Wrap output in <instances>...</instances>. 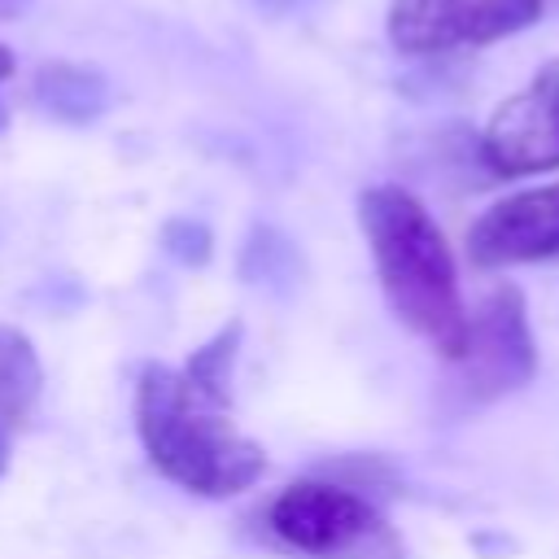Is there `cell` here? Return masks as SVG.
Here are the masks:
<instances>
[{
	"instance_id": "ba28073f",
	"label": "cell",
	"mask_w": 559,
	"mask_h": 559,
	"mask_svg": "<svg viewBox=\"0 0 559 559\" xmlns=\"http://www.w3.org/2000/svg\"><path fill=\"white\" fill-rule=\"evenodd\" d=\"M31 100L57 122H92L109 105V83L100 70L79 61H44L31 79Z\"/></svg>"
},
{
	"instance_id": "9c48e42d",
	"label": "cell",
	"mask_w": 559,
	"mask_h": 559,
	"mask_svg": "<svg viewBox=\"0 0 559 559\" xmlns=\"http://www.w3.org/2000/svg\"><path fill=\"white\" fill-rule=\"evenodd\" d=\"M44 389V367L31 336L13 323H0V428H17L31 419Z\"/></svg>"
},
{
	"instance_id": "4fadbf2b",
	"label": "cell",
	"mask_w": 559,
	"mask_h": 559,
	"mask_svg": "<svg viewBox=\"0 0 559 559\" xmlns=\"http://www.w3.org/2000/svg\"><path fill=\"white\" fill-rule=\"evenodd\" d=\"M35 0H0V22H17Z\"/></svg>"
},
{
	"instance_id": "5b68a950",
	"label": "cell",
	"mask_w": 559,
	"mask_h": 559,
	"mask_svg": "<svg viewBox=\"0 0 559 559\" xmlns=\"http://www.w3.org/2000/svg\"><path fill=\"white\" fill-rule=\"evenodd\" d=\"M550 0H389L384 31L402 57L485 48L542 22Z\"/></svg>"
},
{
	"instance_id": "3957f363",
	"label": "cell",
	"mask_w": 559,
	"mask_h": 559,
	"mask_svg": "<svg viewBox=\"0 0 559 559\" xmlns=\"http://www.w3.org/2000/svg\"><path fill=\"white\" fill-rule=\"evenodd\" d=\"M262 524L271 542L306 559H406L402 533L367 493L341 480L310 476L284 485L262 507Z\"/></svg>"
},
{
	"instance_id": "8992f818",
	"label": "cell",
	"mask_w": 559,
	"mask_h": 559,
	"mask_svg": "<svg viewBox=\"0 0 559 559\" xmlns=\"http://www.w3.org/2000/svg\"><path fill=\"white\" fill-rule=\"evenodd\" d=\"M480 162L498 179L559 170V57L489 114Z\"/></svg>"
},
{
	"instance_id": "30bf717a",
	"label": "cell",
	"mask_w": 559,
	"mask_h": 559,
	"mask_svg": "<svg viewBox=\"0 0 559 559\" xmlns=\"http://www.w3.org/2000/svg\"><path fill=\"white\" fill-rule=\"evenodd\" d=\"M240 319H231L227 328H218L201 349H192V358L183 362V376L188 384L210 397L214 406H227L231 402V362H236V349H240Z\"/></svg>"
},
{
	"instance_id": "8fae6325",
	"label": "cell",
	"mask_w": 559,
	"mask_h": 559,
	"mask_svg": "<svg viewBox=\"0 0 559 559\" xmlns=\"http://www.w3.org/2000/svg\"><path fill=\"white\" fill-rule=\"evenodd\" d=\"M297 275H301L297 245L280 227L258 223L245 240V253H240V280H249V284H293Z\"/></svg>"
},
{
	"instance_id": "6da1fadb",
	"label": "cell",
	"mask_w": 559,
	"mask_h": 559,
	"mask_svg": "<svg viewBox=\"0 0 559 559\" xmlns=\"http://www.w3.org/2000/svg\"><path fill=\"white\" fill-rule=\"evenodd\" d=\"M358 227L389 310L450 362L467 336V306L454 253L428 205L402 183H371L358 192Z\"/></svg>"
},
{
	"instance_id": "7c38bea8",
	"label": "cell",
	"mask_w": 559,
	"mask_h": 559,
	"mask_svg": "<svg viewBox=\"0 0 559 559\" xmlns=\"http://www.w3.org/2000/svg\"><path fill=\"white\" fill-rule=\"evenodd\" d=\"M162 249L183 266H205L214 253V236L201 218H170L162 227Z\"/></svg>"
},
{
	"instance_id": "7a4b0ae2",
	"label": "cell",
	"mask_w": 559,
	"mask_h": 559,
	"mask_svg": "<svg viewBox=\"0 0 559 559\" xmlns=\"http://www.w3.org/2000/svg\"><path fill=\"white\" fill-rule=\"evenodd\" d=\"M135 432L148 463L201 498H231L266 472V450L166 362H144L135 376Z\"/></svg>"
},
{
	"instance_id": "277c9868",
	"label": "cell",
	"mask_w": 559,
	"mask_h": 559,
	"mask_svg": "<svg viewBox=\"0 0 559 559\" xmlns=\"http://www.w3.org/2000/svg\"><path fill=\"white\" fill-rule=\"evenodd\" d=\"M537 376V341L528 328V306L515 284H493L476 310H467L463 349L450 358V397L459 406H485Z\"/></svg>"
},
{
	"instance_id": "52a82bcc",
	"label": "cell",
	"mask_w": 559,
	"mask_h": 559,
	"mask_svg": "<svg viewBox=\"0 0 559 559\" xmlns=\"http://www.w3.org/2000/svg\"><path fill=\"white\" fill-rule=\"evenodd\" d=\"M467 258L485 271L559 258V179L485 205L467 227Z\"/></svg>"
},
{
	"instance_id": "9a60e30c",
	"label": "cell",
	"mask_w": 559,
	"mask_h": 559,
	"mask_svg": "<svg viewBox=\"0 0 559 559\" xmlns=\"http://www.w3.org/2000/svg\"><path fill=\"white\" fill-rule=\"evenodd\" d=\"M0 127H4V109H0Z\"/></svg>"
},
{
	"instance_id": "5bb4252c",
	"label": "cell",
	"mask_w": 559,
	"mask_h": 559,
	"mask_svg": "<svg viewBox=\"0 0 559 559\" xmlns=\"http://www.w3.org/2000/svg\"><path fill=\"white\" fill-rule=\"evenodd\" d=\"M13 74V48L9 44H0V83Z\"/></svg>"
}]
</instances>
